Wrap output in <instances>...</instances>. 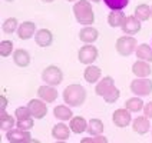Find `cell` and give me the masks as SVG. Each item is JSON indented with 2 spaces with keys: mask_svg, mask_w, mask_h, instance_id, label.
<instances>
[{
  "mask_svg": "<svg viewBox=\"0 0 152 143\" xmlns=\"http://www.w3.org/2000/svg\"><path fill=\"white\" fill-rule=\"evenodd\" d=\"M131 90L136 96H148L152 93V80L146 79H139L136 77L135 80L131 82Z\"/></svg>",
  "mask_w": 152,
  "mask_h": 143,
  "instance_id": "5b68a950",
  "label": "cell"
},
{
  "mask_svg": "<svg viewBox=\"0 0 152 143\" xmlns=\"http://www.w3.org/2000/svg\"><path fill=\"white\" fill-rule=\"evenodd\" d=\"M68 1H75V0H68Z\"/></svg>",
  "mask_w": 152,
  "mask_h": 143,
  "instance_id": "f6af8a7d",
  "label": "cell"
},
{
  "mask_svg": "<svg viewBox=\"0 0 152 143\" xmlns=\"http://www.w3.org/2000/svg\"><path fill=\"white\" fill-rule=\"evenodd\" d=\"M151 72H152V69L149 66V63L144 62V60H138L132 66V73L136 77H139V79H146L148 76L151 75Z\"/></svg>",
  "mask_w": 152,
  "mask_h": 143,
  "instance_id": "7c38bea8",
  "label": "cell"
},
{
  "mask_svg": "<svg viewBox=\"0 0 152 143\" xmlns=\"http://www.w3.org/2000/svg\"><path fill=\"white\" fill-rule=\"evenodd\" d=\"M19 29V26H17V19L16 17H9V19H6L4 20V23H3V32L4 33H13L15 30H17Z\"/></svg>",
  "mask_w": 152,
  "mask_h": 143,
  "instance_id": "f1b7e54d",
  "label": "cell"
},
{
  "mask_svg": "<svg viewBox=\"0 0 152 143\" xmlns=\"http://www.w3.org/2000/svg\"><path fill=\"white\" fill-rule=\"evenodd\" d=\"M96 57H98V49L95 46H92V44H86V46L79 49L77 59H79L80 63L91 66V63H93L96 60Z\"/></svg>",
  "mask_w": 152,
  "mask_h": 143,
  "instance_id": "8992f818",
  "label": "cell"
},
{
  "mask_svg": "<svg viewBox=\"0 0 152 143\" xmlns=\"http://www.w3.org/2000/svg\"><path fill=\"white\" fill-rule=\"evenodd\" d=\"M17 34H19L20 39L27 40L33 34H36V26H34L33 22H23L22 25L19 26V29H17Z\"/></svg>",
  "mask_w": 152,
  "mask_h": 143,
  "instance_id": "5bb4252c",
  "label": "cell"
},
{
  "mask_svg": "<svg viewBox=\"0 0 152 143\" xmlns=\"http://www.w3.org/2000/svg\"><path fill=\"white\" fill-rule=\"evenodd\" d=\"M92 1H95V3H98V1H101V0H92Z\"/></svg>",
  "mask_w": 152,
  "mask_h": 143,
  "instance_id": "b9f144b4",
  "label": "cell"
},
{
  "mask_svg": "<svg viewBox=\"0 0 152 143\" xmlns=\"http://www.w3.org/2000/svg\"><path fill=\"white\" fill-rule=\"evenodd\" d=\"M122 30L126 36L136 34L141 30V20H138L135 16H126L124 25H122Z\"/></svg>",
  "mask_w": 152,
  "mask_h": 143,
  "instance_id": "8fae6325",
  "label": "cell"
},
{
  "mask_svg": "<svg viewBox=\"0 0 152 143\" xmlns=\"http://www.w3.org/2000/svg\"><path fill=\"white\" fill-rule=\"evenodd\" d=\"M110 10H122L128 6L129 0H103Z\"/></svg>",
  "mask_w": 152,
  "mask_h": 143,
  "instance_id": "f546056e",
  "label": "cell"
},
{
  "mask_svg": "<svg viewBox=\"0 0 152 143\" xmlns=\"http://www.w3.org/2000/svg\"><path fill=\"white\" fill-rule=\"evenodd\" d=\"M27 109L30 112L32 118L34 119H43L46 116V113H48V106L40 99H32L29 102V105H27Z\"/></svg>",
  "mask_w": 152,
  "mask_h": 143,
  "instance_id": "52a82bcc",
  "label": "cell"
},
{
  "mask_svg": "<svg viewBox=\"0 0 152 143\" xmlns=\"http://www.w3.org/2000/svg\"><path fill=\"white\" fill-rule=\"evenodd\" d=\"M80 143H95V139H92V137H83L80 140Z\"/></svg>",
  "mask_w": 152,
  "mask_h": 143,
  "instance_id": "74e56055",
  "label": "cell"
},
{
  "mask_svg": "<svg viewBox=\"0 0 152 143\" xmlns=\"http://www.w3.org/2000/svg\"><path fill=\"white\" fill-rule=\"evenodd\" d=\"M56 143H66V142H65V140H58Z\"/></svg>",
  "mask_w": 152,
  "mask_h": 143,
  "instance_id": "ab89813d",
  "label": "cell"
},
{
  "mask_svg": "<svg viewBox=\"0 0 152 143\" xmlns=\"http://www.w3.org/2000/svg\"><path fill=\"white\" fill-rule=\"evenodd\" d=\"M42 77L46 84H49V86H58L63 80V73H62V70L58 66H48V68L43 70Z\"/></svg>",
  "mask_w": 152,
  "mask_h": 143,
  "instance_id": "277c9868",
  "label": "cell"
},
{
  "mask_svg": "<svg viewBox=\"0 0 152 143\" xmlns=\"http://www.w3.org/2000/svg\"><path fill=\"white\" fill-rule=\"evenodd\" d=\"M125 19H126V16L122 13V10H112L108 16V23L112 27H119V26L122 27Z\"/></svg>",
  "mask_w": 152,
  "mask_h": 143,
  "instance_id": "44dd1931",
  "label": "cell"
},
{
  "mask_svg": "<svg viewBox=\"0 0 152 143\" xmlns=\"http://www.w3.org/2000/svg\"><path fill=\"white\" fill-rule=\"evenodd\" d=\"M53 115H55V118L59 119V120H70V119L73 118L72 109H69V106H66V105L56 106L53 109Z\"/></svg>",
  "mask_w": 152,
  "mask_h": 143,
  "instance_id": "603a6c76",
  "label": "cell"
},
{
  "mask_svg": "<svg viewBox=\"0 0 152 143\" xmlns=\"http://www.w3.org/2000/svg\"><path fill=\"white\" fill-rule=\"evenodd\" d=\"M112 120H113V125L118 127H126L131 123V112L128 109H118L113 112L112 115Z\"/></svg>",
  "mask_w": 152,
  "mask_h": 143,
  "instance_id": "ba28073f",
  "label": "cell"
},
{
  "mask_svg": "<svg viewBox=\"0 0 152 143\" xmlns=\"http://www.w3.org/2000/svg\"><path fill=\"white\" fill-rule=\"evenodd\" d=\"M144 115H145V118L152 119V102H148L144 106Z\"/></svg>",
  "mask_w": 152,
  "mask_h": 143,
  "instance_id": "e575fe53",
  "label": "cell"
},
{
  "mask_svg": "<svg viewBox=\"0 0 152 143\" xmlns=\"http://www.w3.org/2000/svg\"><path fill=\"white\" fill-rule=\"evenodd\" d=\"M29 143H40V142H39V140H33V139H32V140H30Z\"/></svg>",
  "mask_w": 152,
  "mask_h": 143,
  "instance_id": "f35d334b",
  "label": "cell"
},
{
  "mask_svg": "<svg viewBox=\"0 0 152 143\" xmlns=\"http://www.w3.org/2000/svg\"><path fill=\"white\" fill-rule=\"evenodd\" d=\"M34 42L37 43V46H40V47H48L53 42V34L48 29H40L34 34Z\"/></svg>",
  "mask_w": 152,
  "mask_h": 143,
  "instance_id": "4fadbf2b",
  "label": "cell"
},
{
  "mask_svg": "<svg viewBox=\"0 0 152 143\" xmlns=\"http://www.w3.org/2000/svg\"><path fill=\"white\" fill-rule=\"evenodd\" d=\"M15 116H16L17 120H25V119L32 118V115H30L29 109H27V107H25V106H20V107H17L16 112H15Z\"/></svg>",
  "mask_w": 152,
  "mask_h": 143,
  "instance_id": "d6a6232c",
  "label": "cell"
},
{
  "mask_svg": "<svg viewBox=\"0 0 152 143\" xmlns=\"http://www.w3.org/2000/svg\"><path fill=\"white\" fill-rule=\"evenodd\" d=\"M136 47V40L132 36H122L116 40V52L121 56H131Z\"/></svg>",
  "mask_w": 152,
  "mask_h": 143,
  "instance_id": "3957f363",
  "label": "cell"
},
{
  "mask_svg": "<svg viewBox=\"0 0 152 143\" xmlns=\"http://www.w3.org/2000/svg\"><path fill=\"white\" fill-rule=\"evenodd\" d=\"M95 143H108V139L105 137V136H95Z\"/></svg>",
  "mask_w": 152,
  "mask_h": 143,
  "instance_id": "8d00e7d4",
  "label": "cell"
},
{
  "mask_svg": "<svg viewBox=\"0 0 152 143\" xmlns=\"http://www.w3.org/2000/svg\"><path fill=\"white\" fill-rule=\"evenodd\" d=\"M33 125L34 122L32 118L25 119V120H17V129H22V130H30Z\"/></svg>",
  "mask_w": 152,
  "mask_h": 143,
  "instance_id": "836d02e7",
  "label": "cell"
},
{
  "mask_svg": "<svg viewBox=\"0 0 152 143\" xmlns=\"http://www.w3.org/2000/svg\"><path fill=\"white\" fill-rule=\"evenodd\" d=\"M6 1H13V0H6Z\"/></svg>",
  "mask_w": 152,
  "mask_h": 143,
  "instance_id": "bcb514c9",
  "label": "cell"
},
{
  "mask_svg": "<svg viewBox=\"0 0 152 143\" xmlns=\"http://www.w3.org/2000/svg\"><path fill=\"white\" fill-rule=\"evenodd\" d=\"M13 60L19 68H27L29 63H30V56L25 49H17V50H15Z\"/></svg>",
  "mask_w": 152,
  "mask_h": 143,
  "instance_id": "ffe728a7",
  "label": "cell"
},
{
  "mask_svg": "<svg viewBox=\"0 0 152 143\" xmlns=\"http://www.w3.org/2000/svg\"><path fill=\"white\" fill-rule=\"evenodd\" d=\"M69 127L70 130L76 133V135H80L88 130V122L85 120L82 116H73L70 119V123H69Z\"/></svg>",
  "mask_w": 152,
  "mask_h": 143,
  "instance_id": "9a60e30c",
  "label": "cell"
},
{
  "mask_svg": "<svg viewBox=\"0 0 152 143\" xmlns=\"http://www.w3.org/2000/svg\"><path fill=\"white\" fill-rule=\"evenodd\" d=\"M52 136H53L56 140H66V139H69V136H70V127L60 122V123L53 126V129H52Z\"/></svg>",
  "mask_w": 152,
  "mask_h": 143,
  "instance_id": "2e32d148",
  "label": "cell"
},
{
  "mask_svg": "<svg viewBox=\"0 0 152 143\" xmlns=\"http://www.w3.org/2000/svg\"><path fill=\"white\" fill-rule=\"evenodd\" d=\"M144 106H145L144 102L139 97H131L125 103V109H128L131 113H138V112L144 110Z\"/></svg>",
  "mask_w": 152,
  "mask_h": 143,
  "instance_id": "484cf974",
  "label": "cell"
},
{
  "mask_svg": "<svg viewBox=\"0 0 152 143\" xmlns=\"http://www.w3.org/2000/svg\"><path fill=\"white\" fill-rule=\"evenodd\" d=\"M15 126V118L7 115V112H0V129L4 130V132H9L12 130Z\"/></svg>",
  "mask_w": 152,
  "mask_h": 143,
  "instance_id": "d4e9b609",
  "label": "cell"
},
{
  "mask_svg": "<svg viewBox=\"0 0 152 143\" xmlns=\"http://www.w3.org/2000/svg\"><path fill=\"white\" fill-rule=\"evenodd\" d=\"M115 87V82H113V79L112 77H105V79H102L99 83L96 84V87H95V92L98 96H105L106 93L109 92L110 89H113Z\"/></svg>",
  "mask_w": 152,
  "mask_h": 143,
  "instance_id": "d6986e66",
  "label": "cell"
},
{
  "mask_svg": "<svg viewBox=\"0 0 152 143\" xmlns=\"http://www.w3.org/2000/svg\"><path fill=\"white\" fill-rule=\"evenodd\" d=\"M43 1H46V3H50V1H53V0H43Z\"/></svg>",
  "mask_w": 152,
  "mask_h": 143,
  "instance_id": "60d3db41",
  "label": "cell"
},
{
  "mask_svg": "<svg viewBox=\"0 0 152 143\" xmlns=\"http://www.w3.org/2000/svg\"><path fill=\"white\" fill-rule=\"evenodd\" d=\"M73 13H75L76 20L83 26H91L95 22V15H93L92 6L88 0H79L73 6Z\"/></svg>",
  "mask_w": 152,
  "mask_h": 143,
  "instance_id": "7a4b0ae2",
  "label": "cell"
},
{
  "mask_svg": "<svg viewBox=\"0 0 152 143\" xmlns=\"http://www.w3.org/2000/svg\"><path fill=\"white\" fill-rule=\"evenodd\" d=\"M63 100L70 107H77L86 100V92L80 84H69L63 90Z\"/></svg>",
  "mask_w": 152,
  "mask_h": 143,
  "instance_id": "6da1fadb",
  "label": "cell"
},
{
  "mask_svg": "<svg viewBox=\"0 0 152 143\" xmlns=\"http://www.w3.org/2000/svg\"><path fill=\"white\" fill-rule=\"evenodd\" d=\"M37 96H39V99L43 100L45 103H53V102L58 99V90L53 87V86H49V84H46V86H40L39 89H37Z\"/></svg>",
  "mask_w": 152,
  "mask_h": 143,
  "instance_id": "9c48e42d",
  "label": "cell"
},
{
  "mask_svg": "<svg viewBox=\"0 0 152 143\" xmlns=\"http://www.w3.org/2000/svg\"><path fill=\"white\" fill-rule=\"evenodd\" d=\"M13 52V43L10 40H3L0 43V56L1 57H7L10 56V53Z\"/></svg>",
  "mask_w": 152,
  "mask_h": 143,
  "instance_id": "4dcf8cb0",
  "label": "cell"
},
{
  "mask_svg": "<svg viewBox=\"0 0 152 143\" xmlns=\"http://www.w3.org/2000/svg\"><path fill=\"white\" fill-rule=\"evenodd\" d=\"M6 137H7V140L10 143L12 142H26L29 143L32 140V137H30V132L29 130H22V129H12V130H9L7 133H6Z\"/></svg>",
  "mask_w": 152,
  "mask_h": 143,
  "instance_id": "30bf717a",
  "label": "cell"
},
{
  "mask_svg": "<svg viewBox=\"0 0 152 143\" xmlns=\"http://www.w3.org/2000/svg\"><path fill=\"white\" fill-rule=\"evenodd\" d=\"M7 107V99H6V96H0V112H4Z\"/></svg>",
  "mask_w": 152,
  "mask_h": 143,
  "instance_id": "d590c367",
  "label": "cell"
},
{
  "mask_svg": "<svg viewBox=\"0 0 152 143\" xmlns=\"http://www.w3.org/2000/svg\"><path fill=\"white\" fill-rule=\"evenodd\" d=\"M151 17H152V7H151Z\"/></svg>",
  "mask_w": 152,
  "mask_h": 143,
  "instance_id": "ee69618b",
  "label": "cell"
},
{
  "mask_svg": "<svg viewBox=\"0 0 152 143\" xmlns=\"http://www.w3.org/2000/svg\"><path fill=\"white\" fill-rule=\"evenodd\" d=\"M12 143H17V142H12ZM20 143H26V142H20Z\"/></svg>",
  "mask_w": 152,
  "mask_h": 143,
  "instance_id": "7bdbcfd3",
  "label": "cell"
},
{
  "mask_svg": "<svg viewBox=\"0 0 152 143\" xmlns=\"http://www.w3.org/2000/svg\"><path fill=\"white\" fill-rule=\"evenodd\" d=\"M98 30L95 29V27H91V26H88V27H83L80 32H79V39L82 40V42L88 43V44H91V43L96 42V39H98Z\"/></svg>",
  "mask_w": 152,
  "mask_h": 143,
  "instance_id": "ac0fdd59",
  "label": "cell"
},
{
  "mask_svg": "<svg viewBox=\"0 0 152 143\" xmlns=\"http://www.w3.org/2000/svg\"><path fill=\"white\" fill-rule=\"evenodd\" d=\"M135 17L141 22H145L151 17V7L148 4H139L135 9Z\"/></svg>",
  "mask_w": 152,
  "mask_h": 143,
  "instance_id": "83f0119b",
  "label": "cell"
},
{
  "mask_svg": "<svg viewBox=\"0 0 152 143\" xmlns=\"http://www.w3.org/2000/svg\"><path fill=\"white\" fill-rule=\"evenodd\" d=\"M132 127H134V130H135L138 135H146V133L149 132V129H151V123H149L148 118L139 116V118H136L135 120H134Z\"/></svg>",
  "mask_w": 152,
  "mask_h": 143,
  "instance_id": "e0dca14e",
  "label": "cell"
},
{
  "mask_svg": "<svg viewBox=\"0 0 152 143\" xmlns=\"http://www.w3.org/2000/svg\"><path fill=\"white\" fill-rule=\"evenodd\" d=\"M86 132L92 136L102 135V132H103V123H102L101 119H91L88 122V130Z\"/></svg>",
  "mask_w": 152,
  "mask_h": 143,
  "instance_id": "cb8c5ba5",
  "label": "cell"
},
{
  "mask_svg": "<svg viewBox=\"0 0 152 143\" xmlns=\"http://www.w3.org/2000/svg\"><path fill=\"white\" fill-rule=\"evenodd\" d=\"M85 80L88 82V83H96L99 79H101V76H102V72H101V69L99 68H96V66H88L86 68V70H85Z\"/></svg>",
  "mask_w": 152,
  "mask_h": 143,
  "instance_id": "7402d4cb",
  "label": "cell"
},
{
  "mask_svg": "<svg viewBox=\"0 0 152 143\" xmlns=\"http://www.w3.org/2000/svg\"><path fill=\"white\" fill-rule=\"evenodd\" d=\"M136 57L138 60H144V62H152V49L148 44H141L136 49Z\"/></svg>",
  "mask_w": 152,
  "mask_h": 143,
  "instance_id": "4316f807",
  "label": "cell"
},
{
  "mask_svg": "<svg viewBox=\"0 0 152 143\" xmlns=\"http://www.w3.org/2000/svg\"><path fill=\"white\" fill-rule=\"evenodd\" d=\"M119 96H121V92H119V89L113 87V89H110L109 92H108L106 94H105V96H103V100L106 102V103H115V102L119 99Z\"/></svg>",
  "mask_w": 152,
  "mask_h": 143,
  "instance_id": "1f68e13d",
  "label": "cell"
}]
</instances>
